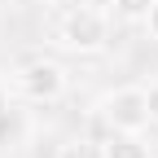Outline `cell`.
Here are the masks:
<instances>
[{
	"instance_id": "5b68a950",
	"label": "cell",
	"mask_w": 158,
	"mask_h": 158,
	"mask_svg": "<svg viewBox=\"0 0 158 158\" xmlns=\"http://www.w3.org/2000/svg\"><path fill=\"white\" fill-rule=\"evenodd\" d=\"M57 158H106L101 154V141H88V136H75L57 149Z\"/></svg>"
},
{
	"instance_id": "277c9868",
	"label": "cell",
	"mask_w": 158,
	"mask_h": 158,
	"mask_svg": "<svg viewBox=\"0 0 158 158\" xmlns=\"http://www.w3.org/2000/svg\"><path fill=\"white\" fill-rule=\"evenodd\" d=\"M101 154L106 158H149V145L141 141V132H110Z\"/></svg>"
},
{
	"instance_id": "52a82bcc",
	"label": "cell",
	"mask_w": 158,
	"mask_h": 158,
	"mask_svg": "<svg viewBox=\"0 0 158 158\" xmlns=\"http://www.w3.org/2000/svg\"><path fill=\"white\" fill-rule=\"evenodd\" d=\"M145 110H149V123H158V84H145Z\"/></svg>"
},
{
	"instance_id": "7a4b0ae2",
	"label": "cell",
	"mask_w": 158,
	"mask_h": 158,
	"mask_svg": "<svg viewBox=\"0 0 158 158\" xmlns=\"http://www.w3.org/2000/svg\"><path fill=\"white\" fill-rule=\"evenodd\" d=\"M57 40L70 48V53H101L110 44V18L97 13L88 5H79L62 18V27H57Z\"/></svg>"
},
{
	"instance_id": "9c48e42d",
	"label": "cell",
	"mask_w": 158,
	"mask_h": 158,
	"mask_svg": "<svg viewBox=\"0 0 158 158\" xmlns=\"http://www.w3.org/2000/svg\"><path fill=\"white\" fill-rule=\"evenodd\" d=\"M5 127H9V97L0 92V136H5Z\"/></svg>"
},
{
	"instance_id": "8fae6325",
	"label": "cell",
	"mask_w": 158,
	"mask_h": 158,
	"mask_svg": "<svg viewBox=\"0 0 158 158\" xmlns=\"http://www.w3.org/2000/svg\"><path fill=\"white\" fill-rule=\"evenodd\" d=\"M40 5H48V9H57V5H66V0H40Z\"/></svg>"
},
{
	"instance_id": "ba28073f",
	"label": "cell",
	"mask_w": 158,
	"mask_h": 158,
	"mask_svg": "<svg viewBox=\"0 0 158 158\" xmlns=\"http://www.w3.org/2000/svg\"><path fill=\"white\" fill-rule=\"evenodd\" d=\"M145 31H149V40L158 44V0L149 5V13H145Z\"/></svg>"
},
{
	"instance_id": "3957f363",
	"label": "cell",
	"mask_w": 158,
	"mask_h": 158,
	"mask_svg": "<svg viewBox=\"0 0 158 158\" xmlns=\"http://www.w3.org/2000/svg\"><path fill=\"white\" fill-rule=\"evenodd\" d=\"M18 92L27 97V101H62L66 97V70L48 62V57H31V62H22V70H18Z\"/></svg>"
},
{
	"instance_id": "8992f818",
	"label": "cell",
	"mask_w": 158,
	"mask_h": 158,
	"mask_svg": "<svg viewBox=\"0 0 158 158\" xmlns=\"http://www.w3.org/2000/svg\"><path fill=\"white\" fill-rule=\"evenodd\" d=\"M149 5H154V0H114V13L123 18V22H145Z\"/></svg>"
},
{
	"instance_id": "30bf717a",
	"label": "cell",
	"mask_w": 158,
	"mask_h": 158,
	"mask_svg": "<svg viewBox=\"0 0 158 158\" xmlns=\"http://www.w3.org/2000/svg\"><path fill=\"white\" fill-rule=\"evenodd\" d=\"M88 9H97V13H114V0H84Z\"/></svg>"
},
{
	"instance_id": "6da1fadb",
	"label": "cell",
	"mask_w": 158,
	"mask_h": 158,
	"mask_svg": "<svg viewBox=\"0 0 158 158\" xmlns=\"http://www.w3.org/2000/svg\"><path fill=\"white\" fill-rule=\"evenodd\" d=\"M101 123L110 132H145L149 127V110H145V84H127V88H114L101 97Z\"/></svg>"
}]
</instances>
